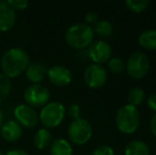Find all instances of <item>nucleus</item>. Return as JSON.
<instances>
[{
  "label": "nucleus",
  "instance_id": "obj_21",
  "mask_svg": "<svg viewBox=\"0 0 156 155\" xmlns=\"http://www.w3.org/2000/svg\"><path fill=\"white\" fill-rule=\"evenodd\" d=\"M12 89L11 80L2 72H0V102L4 101L9 97Z\"/></svg>",
  "mask_w": 156,
  "mask_h": 155
},
{
  "label": "nucleus",
  "instance_id": "obj_24",
  "mask_svg": "<svg viewBox=\"0 0 156 155\" xmlns=\"http://www.w3.org/2000/svg\"><path fill=\"white\" fill-rule=\"evenodd\" d=\"M6 2L14 11L26 10L28 8V5H29V1L28 0H8Z\"/></svg>",
  "mask_w": 156,
  "mask_h": 155
},
{
  "label": "nucleus",
  "instance_id": "obj_28",
  "mask_svg": "<svg viewBox=\"0 0 156 155\" xmlns=\"http://www.w3.org/2000/svg\"><path fill=\"white\" fill-rule=\"evenodd\" d=\"M147 104L150 107V110H152L153 112L156 113V93L150 95V97L147 100Z\"/></svg>",
  "mask_w": 156,
  "mask_h": 155
},
{
  "label": "nucleus",
  "instance_id": "obj_7",
  "mask_svg": "<svg viewBox=\"0 0 156 155\" xmlns=\"http://www.w3.org/2000/svg\"><path fill=\"white\" fill-rule=\"evenodd\" d=\"M50 90L47 86L39 84H32L26 88L23 93V99L27 102L28 105L32 107H39L44 106L50 100Z\"/></svg>",
  "mask_w": 156,
  "mask_h": 155
},
{
  "label": "nucleus",
  "instance_id": "obj_23",
  "mask_svg": "<svg viewBox=\"0 0 156 155\" xmlns=\"http://www.w3.org/2000/svg\"><path fill=\"white\" fill-rule=\"evenodd\" d=\"M124 4L133 13H141L149 6V2L144 0H126Z\"/></svg>",
  "mask_w": 156,
  "mask_h": 155
},
{
  "label": "nucleus",
  "instance_id": "obj_26",
  "mask_svg": "<svg viewBox=\"0 0 156 155\" xmlns=\"http://www.w3.org/2000/svg\"><path fill=\"white\" fill-rule=\"evenodd\" d=\"M91 155H115V152L113 148H111L109 146H101L94 150Z\"/></svg>",
  "mask_w": 156,
  "mask_h": 155
},
{
  "label": "nucleus",
  "instance_id": "obj_12",
  "mask_svg": "<svg viewBox=\"0 0 156 155\" xmlns=\"http://www.w3.org/2000/svg\"><path fill=\"white\" fill-rule=\"evenodd\" d=\"M16 23V12L6 1H0V32L9 31Z\"/></svg>",
  "mask_w": 156,
  "mask_h": 155
},
{
  "label": "nucleus",
  "instance_id": "obj_8",
  "mask_svg": "<svg viewBox=\"0 0 156 155\" xmlns=\"http://www.w3.org/2000/svg\"><path fill=\"white\" fill-rule=\"evenodd\" d=\"M84 81L93 89L101 88L107 81V71L102 65L90 64L84 70Z\"/></svg>",
  "mask_w": 156,
  "mask_h": 155
},
{
  "label": "nucleus",
  "instance_id": "obj_31",
  "mask_svg": "<svg viewBox=\"0 0 156 155\" xmlns=\"http://www.w3.org/2000/svg\"><path fill=\"white\" fill-rule=\"evenodd\" d=\"M2 124H3V113H2L1 108H0V128H1Z\"/></svg>",
  "mask_w": 156,
  "mask_h": 155
},
{
  "label": "nucleus",
  "instance_id": "obj_10",
  "mask_svg": "<svg viewBox=\"0 0 156 155\" xmlns=\"http://www.w3.org/2000/svg\"><path fill=\"white\" fill-rule=\"evenodd\" d=\"M14 117L16 122L20 126H25L27 129H32L37 125L39 121V117L34 107L28 104H19L14 110Z\"/></svg>",
  "mask_w": 156,
  "mask_h": 155
},
{
  "label": "nucleus",
  "instance_id": "obj_25",
  "mask_svg": "<svg viewBox=\"0 0 156 155\" xmlns=\"http://www.w3.org/2000/svg\"><path fill=\"white\" fill-rule=\"evenodd\" d=\"M66 113L68 114V116L71 118L72 120H76L79 118H81V107L78 104H71L69 107L66 110Z\"/></svg>",
  "mask_w": 156,
  "mask_h": 155
},
{
  "label": "nucleus",
  "instance_id": "obj_20",
  "mask_svg": "<svg viewBox=\"0 0 156 155\" xmlns=\"http://www.w3.org/2000/svg\"><path fill=\"white\" fill-rule=\"evenodd\" d=\"M94 32L96 34H98L100 37L107 38L111 37L112 34L114 32V26L111 21L108 20H99L97 23V25L94 26Z\"/></svg>",
  "mask_w": 156,
  "mask_h": 155
},
{
  "label": "nucleus",
  "instance_id": "obj_13",
  "mask_svg": "<svg viewBox=\"0 0 156 155\" xmlns=\"http://www.w3.org/2000/svg\"><path fill=\"white\" fill-rule=\"evenodd\" d=\"M49 67L41 62H30L26 69V77L33 84H39L45 79Z\"/></svg>",
  "mask_w": 156,
  "mask_h": 155
},
{
  "label": "nucleus",
  "instance_id": "obj_29",
  "mask_svg": "<svg viewBox=\"0 0 156 155\" xmlns=\"http://www.w3.org/2000/svg\"><path fill=\"white\" fill-rule=\"evenodd\" d=\"M4 155H30L27 151L25 150H20V149H13L8 151Z\"/></svg>",
  "mask_w": 156,
  "mask_h": 155
},
{
  "label": "nucleus",
  "instance_id": "obj_5",
  "mask_svg": "<svg viewBox=\"0 0 156 155\" xmlns=\"http://www.w3.org/2000/svg\"><path fill=\"white\" fill-rule=\"evenodd\" d=\"M150 66L151 63L148 55L144 52L136 51L133 52L127 58L125 63V71L132 79L139 80L148 75L150 71Z\"/></svg>",
  "mask_w": 156,
  "mask_h": 155
},
{
  "label": "nucleus",
  "instance_id": "obj_32",
  "mask_svg": "<svg viewBox=\"0 0 156 155\" xmlns=\"http://www.w3.org/2000/svg\"><path fill=\"white\" fill-rule=\"evenodd\" d=\"M0 155H4V154H3V153H2V152H1V151H0Z\"/></svg>",
  "mask_w": 156,
  "mask_h": 155
},
{
  "label": "nucleus",
  "instance_id": "obj_17",
  "mask_svg": "<svg viewBox=\"0 0 156 155\" xmlns=\"http://www.w3.org/2000/svg\"><path fill=\"white\" fill-rule=\"evenodd\" d=\"M124 155H150V147L142 140H132L125 146Z\"/></svg>",
  "mask_w": 156,
  "mask_h": 155
},
{
  "label": "nucleus",
  "instance_id": "obj_4",
  "mask_svg": "<svg viewBox=\"0 0 156 155\" xmlns=\"http://www.w3.org/2000/svg\"><path fill=\"white\" fill-rule=\"evenodd\" d=\"M66 116V107L61 102L52 101L48 102L43 106L38 114L39 121L46 129H53L58 126L63 122Z\"/></svg>",
  "mask_w": 156,
  "mask_h": 155
},
{
  "label": "nucleus",
  "instance_id": "obj_30",
  "mask_svg": "<svg viewBox=\"0 0 156 155\" xmlns=\"http://www.w3.org/2000/svg\"><path fill=\"white\" fill-rule=\"evenodd\" d=\"M150 130L151 132H152V134L156 136V113L154 115H153L152 119H151L150 121Z\"/></svg>",
  "mask_w": 156,
  "mask_h": 155
},
{
  "label": "nucleus",
  "instance_id": "obj_15",
  "mask_svg": "<svg viewBox=\"0 0 156 155\" xmlns=\"http://www.w3.org/2000/svg\"><path fill=\"white\" fill-rule=\"evenodd\" d=\"M52 134L48 129L41 128L35 134L34 138H33V143H34L35 148L38 150H45L49 148L52 143Z\"/></svg>",
  "mask_w": 156,
  "mask_h": 155
},
{
  "label": "nucleus",
  "instance_id": "obj_6",
  "mask_svg": "<svg viewBox=\"0 0 156 155\" xmlns=\"http://www.w3.org/2000/svg\"><path fill=\"white\" fill-rule=\"evenodd\" d=\"M68 136L74 145H85L93 136V126L90 122L84 118L72 120L68 128Z\"/></svg>",
  "mask_w": 156,
  "mask_h": 155
},
{
  "label": "nucleus",
  "instance_id": "obj_3",
  "mask_svg": "<svg viewBox=\"0 0 156 155\" xmlns=\"http://www.w3.org/2000/svg\"><path fill=\"white\" fill-rule=\"evenodd\" d=\"M116 125L123 134H133L140 125V114L135 106L122 105L116 113Z\"/></svg>",
  "mask_w": 156,
  "mask_h": 155
},
{
  "label": "nucleus",
  "instance_id": "obj_22",
  "mask_svg": "<svg viewBox=\"0 0 156 155\" xmlns=\"http://www.w3.org/2000/svg\"><path fill=\"white\" fill-rule=\"evenodd\" d=\"M108 65V69L113 73L116 75H120L125 71V63L123 58H119V56H115V58H111V60L107 62Z\"/></svg>",
  "mask_w": 156,
  "mask_h": 155
},
{
  "label": "nucleus",
  "instance_id": "obj_14",
  "mask_svg": "<svg viewBox=\"0 0 156 155\" xmlns=\"http://www.w3.org/2000/svg\"><path fill=\"white\" fill-rule=\"evenodd\" d=\"M0 134L4 140L14 143L21 137L23 129L18 122H16V120H8L0 128Z\"/></svg>",
  "mask_w": 156,
  "mask_h": 155
},
{
  "label": "nucleus",
  "instance_id": "obj_16",
  "mask_svg": "<svg viewBox=\"0 0 156 155\" xmlns=\"http://www.w3.org/2000/svg\"><path fill=\"white\" fill-rule=\"evenodd\" d=\"M50 155H73V149L67 139L58 138L50 146Z\"/></svg>",
  "mask_w": 156,
  "mask_h": 155
},
{
  "label": "nucleus",
  "instance_id": "obj_18",
  "mask_svg": "<svg viewBox=\"0 0 156 155\" xmlns=\"http://www.w3.org/2000/svg\"><path fill=\"white\" fill-rule=\"evenodd\" d=\"M138 44L144 49L156 50V30H146L138 36Z\"/></svg>",
  "mask_w": 156,
  "mask_h": 155
},
{
  "label": "nucleus",
  "instance_id": "obj_2",
  "mask_svg": "<svg viewBox=\"0 0 156 155\" xmlns=\"http://www.w3.org/2000/svg\"><path fill=\"white\" fill-rule=\"evenodd\" d=\"M94 32L86 23H74L70 26L65 33V39L70 47L74 49H85L94 41Z\"/></svg>",
  "mask_w": 156,
  "mask_h": 155
},
{
  "label": "nucleus",
  "instance_id": "obj_11",
  "mask_svg": "<svg viewBox=\"0 0 156 155\" xmlns=\"http://www.w3.org/2000/svg\"><path fill=\"white\" fill-rule=\"evenodd\" d=\"M47 77L49 81L55 86H66L72 81V73L66 66L54 65L48 68Z\"/></svg>",
  "mask_w": 156,
  "mask_h": 155
},
{
  "label": "nucleus",
  "instance_id": "obj_27",
  "mask_svg": "<svg viewBox=\"0 0 156 155\" xmlns=\"http://www.w3.org/2000/svg\"><path fill=\"white\" fill-rule=\"evenodd\" d=\"M85 21H86V25L90 26V27L91 26H96L97 23L99 21L98 14L96 12H93V11L86 13V15H85Z\"/></svg>",
  "mask_w": 156,
  "mask_h": 155
},
{
  "label": "nucleus",
  "instance_id": "obj_9",
  "mask_svg": "<svg viewBox=\"0 0 156 155\" xmlns=\"http://www.w3.org/2000/svg\"><path fill=\"white\" fill-rule=\"evenodd\" d=\"M113 50L108 43L105 41H96L89 45L87 55L94 62V64L102 65L107 63L112 58Z\"/></svg>",
  "mask_w": 156,
  "mask_h": 155
},
{
  "label": "nucleus",
  "instance_id": "obj_1",
  "mask_svg": "<svg viewBox=\"0 0 156 155\" xmlns=\"http://www.w3.org/2000/svg\"><path fill=\"white\" fill-rule=\"evenodd\" d=\"M30 64V56L25 49L19 47H13L4 51L1 56L2 73L9 79L17 78L25 72Z\"/></svg>",
  "mask_w": 156,
  "mask_h": 155
},
{
  "label": "nucleus",
  "instance_id": "obj_19",
  "mask_svg": "<svg viewBox=\"0 0 156 155\" xmlns=\"http://www.w3.org/2000/svg\"><path fill=\"white\" fill-rule=\"evenodd\" d=\"M127 104L137 107L139 104H141L144 100V90L141 87H133L129 90L126 96Z\"/></svg>",
  "mask_w": 156,
  "mask_h": 155
}]
</instances>
